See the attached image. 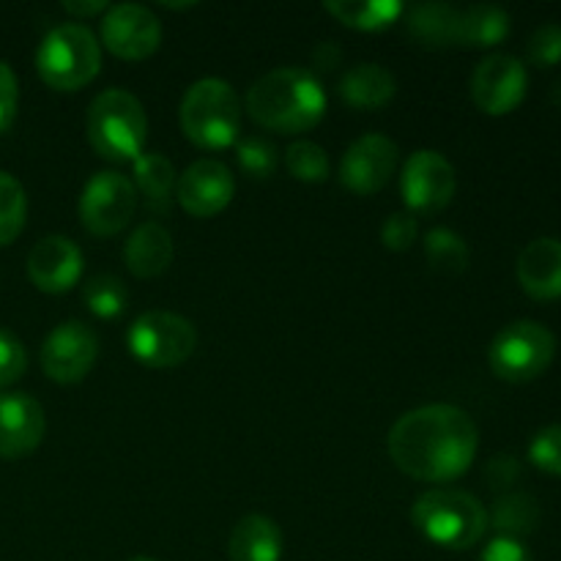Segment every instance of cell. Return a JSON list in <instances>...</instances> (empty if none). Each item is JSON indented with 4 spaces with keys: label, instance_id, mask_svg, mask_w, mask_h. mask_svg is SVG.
Returning <instances> with one entry per match:
<instances>
[{
    "label": "cell",
    "instance_id": "obj_1",
    "mask_svg": "<svg viewBox=\"0 0 561 561\" xmlns=\"http://www.w3.org/2000/svg\"><path fill=\"white\" fill-rule=\"evenodd\" d=\"M387 449L394 466L411 480L442 485L471 469L480 449V431L458 405H420L394 422Z\"/></svg>",
    "mask_w": 561,
    "mask_h": 561
},
{
    "label": "cell",
    "instance_id": "obj_2",
    "mask_svg": "<svg viewBox=\"0 0 561 561\" xmlns=\"http://www.w3.org/2000/svg\"><path fill=\"white\" fill-rule=\"evenodd\" d=\"M247 113L263 129L301 135L327 115V91L310 69H274L247 91Z\"/></svg>",
    "mask_w": 561,
    "mask_h": 561
},
{
    "label": "cell",
    "instance_id": "obj_3",
    "mask_svg": "<svg viewBox=\"0 0 561 561\" xmlns=\"http://www.w3.org/2000/svg\"><path fill=\"white\" fill-rule=\"evenodd\" d=\"M411 520L427 542L444 551H469L488 531V510L480 499L455 488L422 493L411 507Z\"/></svg>",
    "mask_w": 561,
    "mask_h": 561
},
{
    "label": "cell",
    "instance_id": "obj_4",
    "mask_svg": "<svg viewBox=\"0 0 561 561\" xmlns=\"http://www.w3.org/2000/svg\"><path fill=\"white\" fill-rule=\"evenodd\" d=\"M181 129L186 140L206 151L236 146L241 131V102L233 85L219 77H203L181 99Z\"/></svg>",
    "mask_w": 561,
    "mask_h": 561
},
{
    "label": "cell",
    "instance_id": "obj_5",
    "mask_svg": "<svg viewBox=\"0 0 561 561\" xmlns=\"http://www.w3.org/2000/svg\"><path fill=\"white\" fill-rule=\"evenodd\" d=\"M88 140L110 162H135L148 137V118L140 99L124 88L102 91L88 107Z\"/></svg>",
    "mask_w": 561,
    "mask_h": 561
},
{
    "label": "cell",
    "instance_id": "obj_6",
    "mask_svg": "<svg viewBox=\"0 0 561 561\" xmlns=\"http://www.w3.org/2000/svg\"><path fill=\"white\" fill-rule=\"evenodd\" d=\"M102 69V47L80 22L53 27L36 49V71L55 91H80Z\"/></svg>",
    "mask_w": 561,
    "mask_h": 561
},
{
    "label": "cell",
    "instance_id": "obj_7",
    "mask_svg": "<svg viewBox=\"0 0 561 561\" xmlns=\"http://www.w3.org/2000/svg\"><path fill=\"white\" fill-rule=\"evenodd\" d=\"M557 356V337L546 323L515 321L493 337L488 348L491 370L502 381L526 383L540 378Z\"/></svg>",
    "mask_w": 561,
    "mask_h": 561
},
{
    "label": "cell",
    "instance_id": "obj_8",
    "mask_svg": "<svg viewBox=\"0 0 561 561\" xmlns=\"http://www.w3.org/2000/svg\"><path fill=\"white\" fill-rule=\"evenodd\" d=\"M126 345L140 365L168 370L184 365L195 354L197 329L179 312L148 310L131 321Z\"/></svg>",
    "mask_w": 561,
    "mask_h": 561
},
{
    "label": "cell",
    "instance_id": "obj_9",
    "mask_svg": "<svg viewBox=\"0 0 561 561\" xmlns=\"http://www.w3.org/2000/svg\"><path fill=\"white\" fill-rule=\"evenodd\" d=\"M137 208V190L131 179L115 170H102L88 179L80 195V222L93 236H115L131 222Z\"/></svg>",
    "mask_w": 561,
    "mask_h": 561
},
{
    "label": "cell",
    "instance_id": "obj_10",
    "mask_svg": "<svg viewBox=\"0 0 561 561\" xmlns=\"http://www.w3.org/2000/svg\"><path fill=\"white\" fill-rule=\"evenodd\" d=\"M458 179L455 168L431 148H420L411 153L400 173V192L409 211L414 214H436L453 203Z\"/></svg>",
    "mask_w": 561,
    "mask_h": 561
},
{
    "label": "cell",
    "instance_id": "obj_11",
    "mask_svg": "<svg viewBox=\"0 0 561 561\" xmlns=\"http://www.w3.org/2000/svg\"><path fill=\"white\" fill-rule=\"evenodd\" d=\"M99 337L88 323L66 321L47 334L42 345V370L55 383H77L93 370Z\"/></svg>",
    "mask_w": 561,
    "mask_h": 561
},
{
    "label": "cell",
    "instance_id": "obj_12",
    "mask_svg": "<svg viewBox=\"0 0 561 561\" xmlns=\"http://www.w3.org/2000/svg\"><path fill=\"white\" fill-rule=\"evenodd\" d=\"M102 42L115 58L146 60L162 44V22L148 5H110L102 20Z\"/></svg>",
    "mask_w": 561,
    "mask_h": 561
},
{
    "label": "cell",
    "instance_id": "obj_13",
    "mask_svg": "<svg viewBox=\"0 0 561 561\" xmlns=\"http://www.w3.org/2000/svg\"><path fill=\"white\" fill-rule=\"evenodd\" d=\"M529 75L515 55L493 53L471 75V99L488 115H507L524 102Z\"/></svg>",
    "mask_w": 561,
    "mask_h": 561
},
{
    "label": "cell",
    "instance_id": "obj_14",
    "mask_svg": "<svg viewBox=\"0 0 561 561\" xmlns=\"http://www.w3.org/2000/svg\"><path fill=\"white\" fill-rule=\"evenodd\" d=\"M398 142L387 135L356 137L340 162V184L354 195H376L398 170Z\"/></svg>",
    "mask_w": 561,
    "mask_h": 561
},
{
    "label": "cell",
    "instance_id": "obj_15",
    "mask_svg": "<svg viewBox=\"0 0 561 561\" xmlns=\"http://www.w3.org/2000/svg\"><path fill=\"white\" fill-rule=\"evenodd\" d=\"M236 195V181L228 164L219 159H197L175 184V201L190 217L208 219L222 214Z\"/></svg>",
    "mask_w": 561,
    "mask_h": 561
},
{
    "label": "cell",
    "instance_id": "obj_16",
    "mask_svg": "<svg viewBox=\"0 0 561 561\" xmlns=\"http://www.w3.org/2000/svg\"><path fill=\"white\" fill-rule=\"evenodd\" d=\"M44 409L27 392H0V458L20 460L42 444Z\"/></svg>",
    "mask_w": 561,
    "mask_h": 561
},
{
    "label": "cell",
    "instance_id": "obj_17",
    "mask_svg": "<svg viewBox=\"0 0 561 561\" xmlns=\"http://www.w3.org/2000/svg\"><path fill=\"white\" fill-rule=\"evenodd\" d=\"M27 277L44 294H66L82 277V252L69 236H44L27 255Z\"/></svg>",
    "mask_w": 561,
    "mask_h": 561
},
{
    "label": "cell",
    "instance_id": "obj_18",
    "mask_svg": "<svg viewBox=\"0 0 561 561\" xmlns=\"http://www.w3.org/2000/svg\"><path fill=\"white\" fill-rule=\"evenodd\" d=\"M520 288L535 299H559L561 296V239L540 236L520 250L515 263Z\"/></svg>",
    "mask_w": 561,
    "mask_h": 561
},
{
    "label": "cell",
    "instance_id": "obj_19",
    "mask_svg": "<svg viewBox=\"0 0 561 561\" xmlns=\"http://www.w3.org/2000/svg\"><path fill=\"white\" fill-rule=\"evenodd\" d=\"M173 236L159 222L137 225L124 247L126 266L140 279H151L168 272L170 263H173Z\"/></svg>",
    "mask_w": 561,
    "mask_h": 561
},
{
    "label": "cell",
    "instance_id": "obj_20",
    "mask_svg": "<svg viewBox=\"0 0 561 561\" xmlns=\"http://www.w3.org/2000/svg\"><path fill=\"white\" fill-rule=\"evenodd\" d=\"M228 557L230 561H279L283 531L268 515H244L230 531Z\"/></svg>",
    "mask_w": 561,
    "mask_h": 561
},
{
    "label": "cell",
    "instance_id": "obj_21",
    "mask_svg": "<svg viewBox=\"0 0 561 561\" xmlns=\"http://www.w3.org/2000/svg\"><path fill=\"white\" fill-rule=\"evenodd\" d=\"M398 91V80L378 64H356L340 80V96L356 110L387 107Z\"/></svg>",
    "mask_w": 561,
    "mask_h": 561
},
{
    "label": "cell",
    "instance_id": "obj_22",
    "mask_svg": "<svg viewBox=\"0 0 561 561\" xmlns=\"http://www.w3.org/2000/svg\"><path fill=\"white\" fill-rule=\"evenodd\" d=\"M131 168H135V181H131V184H135L137 197H142L151 211H170L175 197V184H179L173 162H170L168 157H162V153L142 151L140 157L131 162Z\"/></svg>",
    "mask_w": 561,
    "mask_h": 561
},
{
    "label": "cell",
    "instance_id": "obj_23",
    "mask_svg": "<svg viewBox=\"0 0 561 561\" xmlns=\"http://www.w3.org/2000/svg\"><path fill=\"white\" fill-rule=\"evenodd\" d=\"M460 9L453 3H420L409 11V33L422 47H458Z\"/></svg>",
    "mask_w": 561,
    "mask_h": 561
},
{
    "label": "cell",
    "instance_id": "obj_24",
    "mask_svg": "<svg viewBox=\"0 0 561 561\" xmlns=\"http://www.w3.org/2000/svg\"><path fill=\"white\" fill-rule=\"evenodd\" d=\"M323 9L345 27L365 33L387 31L405 14V5L400 0H327Z\"/></svg>",
    "mask_w": 561,
    "mask_h": 561
},
{
    "label": "cell",
    "instance_id": "obj_25",
    "mask_svg": "<svg viewBox=\"0 0 561 561\" xmlns=\"http://www.w3.org/2000/svg\"><path fill=\"white\" fill-rule=\"evenodd\" d=\"M510 14L496 3H477L460 9L458 47H493L510 36Z\"/></svg>",
    "mask_w": 561,
    "mask_h": 561
},
{
    "label": "cell",
    "instance_id": "obj_26",
    "mask_svg": "<svg viewBox=\"0 0 561 561\" xmlns=\"http://www.w3.org/2000/svg\"><path fill=\"white\" fill-rule=\"evenodd\" d=\"M537 524H540V504L535 496L518 491L499 496L488 515V526L496 529V537H513V540L531 535Z\"/></svg>",
    "mask_w": 561,
    "mask_h": 561
},
{
    "label": "cell",
    "instance_id": "obj_27",
    "mask_svg": "<svg viewBox=\"0 0 561 561\" xmlns=\"http://www.w3.org/2000/svg\"><path fill=\"white\" fill-rule=\"evenodd\" d=\"M425 257L442 274H460L469 266V244L449 228H433L425 236Z\"/></svg>",
    "mask_w": 561,
    "mask_h": 561
},
{
    "label": "cell",
    "instance_id": "obj_28",
    "mask_svg": "<svg viewBox=\"0 0 561 561\" xmlns=\"http://www.w3.org/2000/svg\"><path fill=\"white\" fill-rule=\"evenodd\" d=\"M82 299H85L88 310L96 318L104 321H113L121 312L126 310V301H129V290L121 283L115 274H99V277L88 279L85 288H82Z\"/></svg>",
    "mask_w": 561,
    "mask_h": 561
},
{
    "label": "cell",
    "instance_id": "obj_29",
    "mask_svg": "<svg viewBox=\"0 0 561 561\" xmlns=\"http://www.w3.org/2000/svg\"><path fill=\"white\" fill-rule=\"evenodd\" d=\"M27 197L20 181L0 170V247L11 244L25 228Z\"/></svg>",
    "mask_w": 561,
    "mask_h": 561
},
{
    "label": "cell",
    "instance_id": "obj_30",
    "mask_svg": "<svg viewBox=\"0 0 561 561\" xmlns=\"http://www.w3.org/2000/svg\"><path fill=\"white\" fill-rule=\"evenodd\" d=\"M285 168L296 181L321 184L329 179V157L318 142L299 140L285 151Z\"/></svg>",
    "mask_w": 561,
    "mask_h": 561
},
{
    "label": "cell",
    "instance_id": "obj_31",
    "mask_svg": "<svg viewBox=\"0 0 561 561\" xmlns=\"http://www.w3.org/2000/svg\"><path fill=\"white\" fill-rule=\"evenodd\" d=\"M236 157H239L241 170L252 179H268L277 168V151H274L272 142L257 135L241 137L236 142Z\"/></svg>",
    "mask_w": 561,
    "mask_h": 561
},
{
    "label": "cell",
    "instance_id": "obj_32",
    "mask_svg": "<svg viewBox=\"0 0 561 561\" xmlns=\"http://www.w3.org/2000/svg\"><path fill=\"white\" fill-rule=\"evenodd\" d=\"M529 460L546 474L561 477V425H548L535 433L529 444Z\"/></svg>",
    "mask_w": 561,
    "mask_h": 561
},
{
    "label": "cell",
    "instance_id": "obj_33",
    "mask_svg": "<svg viewBox=\"0 0 561 561\" xmlns=\"http://www.w3.org/2000/svg\"><path fill=\"white\" fill-rule=\"evenodd\" d=\"M526 55H529L531 64L540 66V69L557 66L561 60V25L559 22H542V25L529 36Z\"/></svg>",
    "mask_w": 561,
    "mask_h": 561
},
{
    "label": "cell",
    "instance_id": "obj_34",
    "mask_svg": "<svg viewBox=\"0 0 561 561\" xmlns=\"http://www.w3.org/2000/svg\"><path fill=\"white\" fill-rule=\"evenodd\" d=\"M27 370V351L14 332L0 327V387H11Z\"/></svg>",
    "mask_w": 561,
    "mask_h": 561
},
{
    "label": "cell",
    "instance_id": "obj_35",
    "mask_svg": "<svg viewBox=\"0 0 561 561\" xmlns=\"http://www.w3.org/2000/svg\"><path fill=\"white\" fill-rule=\"evenodd\" d=\"M416 236H420V225H416L414 214H392V217L383 219L381 225V241L387 250L392 252H405L416 244Z\"/></svg>",
    "mask_w": 561,
    "mask_h": 561
},
{
    "label": "cell",
    "instance_id": "obj_36",
    "mask_svg": "<svg viewBox=\"0 0 561 561\" xmlns=\"http://www.w3.org/2000/svg\"><path fill=\"white\" fill-rule=\"evenodd\" d=\"M16 104H20V85L16 75L5 60H0V131L9 129L16 118Z\"/></svg>",
    "mask_w": 561,
    "mask_h": 561
},
{
    "label": "cell",
    "instance_id": "obj_37",
    "mask_svg": "<svg viewBox=\"0 0 561 561\" xmlns=\"http://www.w3.org/2000/svg\"><path fill=\"white\" fill-rule=\"evenodd\" d=\"M520 474H524V469L513 455H496L485 466V480L493 491H510L520 480Z\"/></svg>",
    "mask_w": 561,
    "mask_h": 561
},
{
    "label": "cell",
    "instance_id": "obj_38",
    "mask_svg": "<svg viewBox=\"0 0 561 561\" xmlns=\"http://www.w3.org/2000/svg\"><path fill=\"white\" fill-rule=\"evenodd\" d=\"M480 561H535L524 540H513V537H493L485 548H482Z\"/></svg>",
    "mask_w": 561,
    "mask_h": 561
},
{
    "label": "cell",
    "instance_id": "obj_39",
    "mask_svg": "<svg viewBox=\"0 0 561 561\" xmlns=\"http://www.w3.org/2000/svg\"><path fill=\"white\" fill-rule=\"evenodd\" d=\"M110 3L107 0H91V3H85V0H71V3H64V11L71 16H80V20H88V16H96V14H107Z\"/></svg>",
    "mask_w": 561,
    "mask_h": 561
},
{
    "label": "cell",
    "instance_id": "obj_40",
    "mask_svg": "<svg viewBox=\"0 0 561 561\" xmlns=\"http://www.w3.org/2000/svg\"><path fill=\"white\" fill-rule=\"evenodd\" d=\"M340 47L334 42H323V44H318V49L316 53H312V64L318 66V69H323V71H332L334 66L340 64Z\"/></svg>",
    "mask_w": 561,
    "mask_h": 561
},
{
    "label": "cell",
    "instance_id": "obj_41",
    "mask_svg": "<svg viewBox=\"0 0 561 561\" xmlns=\"http://www.w3.org/2000/svg\"><path fill=\"white\" fill-rule=\"evenodd\" d=\"M553 96H557V102H561V82L557 85V91H553Z\"/></svg>",
    "mask_w": 561,
    "mask_h": 561
},
{
    "label": "cell",
    "instance_id": "obj_42",
    "mask_svg": "<svg viewBox=\"0 0 561 561\" xmlns=\"http://www.w3.org/2000/svg\"><path fill=\"white\" fill-rule=\"evenodd\" d=\"M129 561H157V559H151V557H135V559H129Z\"/></svg>",
    "mask_w": 561,
    "mask_h": 561
}]
</instances>
